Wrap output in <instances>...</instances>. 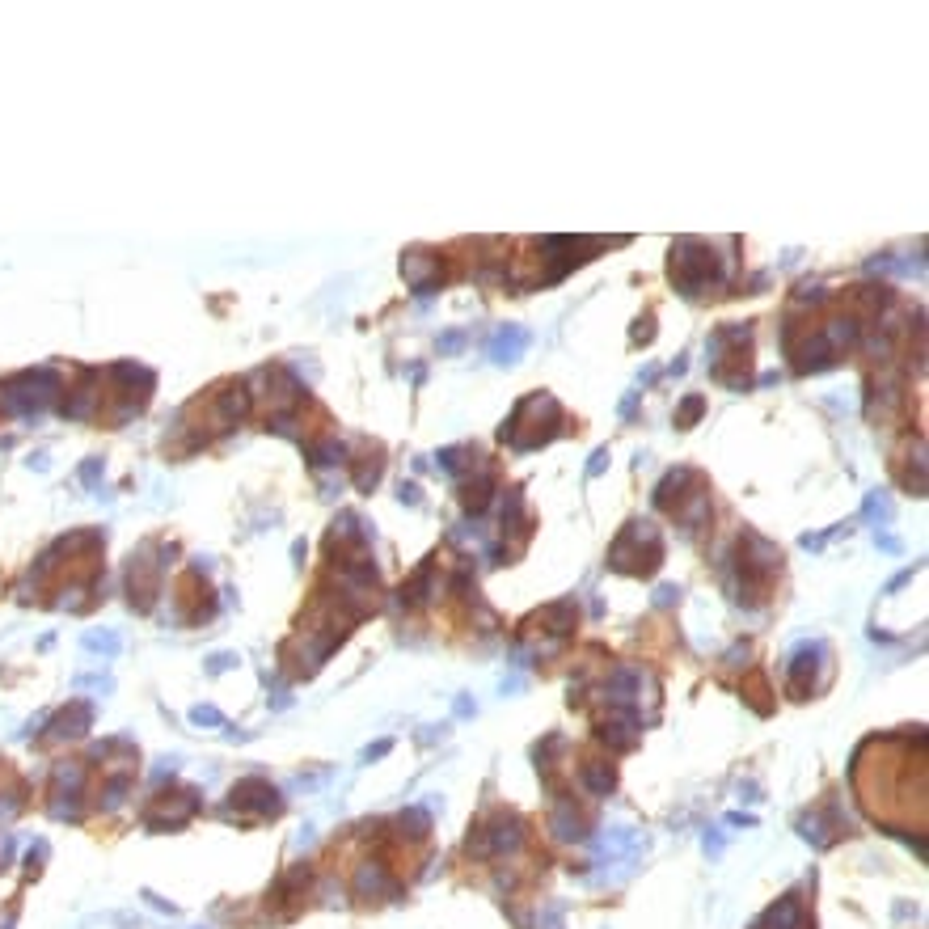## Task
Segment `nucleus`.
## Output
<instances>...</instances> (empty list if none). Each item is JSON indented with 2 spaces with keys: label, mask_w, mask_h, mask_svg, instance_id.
Masks as SVG:
<instances>
[{
  "label": "nucleus",
  "mask_w": 929,
  "mask_h": 929,
  "mask_svg": "<svg viewBox=\"0 0 929 929\" xmlns=\"http://www.w3.org/2000/svg\"><path fill=\"white\" fill-rule=\"evenodd\" d=\"M562 427V410L558 402L549 393H533L528 402L516 406V414H511V423L503 427V440H511L516 448H541L549 444L558 435Z\"/></svg>",
  "instance_id": "nucleus-1"
},
{
  "label": "nucleus",
  "mask_w": 929,
  "mask_h": 929,
  "mask_svg": "<svg viewBox=\"0 0 929 929\" xmlns=\"http://www.w3.org/2000/svg\"><path fill=\"white\" fill-rule=\"evenodd\" d=\"M663 562V541L651 524H630L609 549V566L621 575H655Z\"/></svg>",
  "instance_id": "nucleus-2"
},
{
  "label": "nucleus",
  "mask_w": 929,
  "mask_h": 929,
  "mask_svg": "<svg viewBox=\"0 0 929 929\" xmlns=\"http://www.w3.org/2000/svg\"><path fill=\"white\" fill-rule=\"evenodd\" d=\"M714 279H718V262H714L710 245H701L693 237L672 245V283H676L680 292L697 296V292H706Z\"/></svg>",
  "instance_id": "nucleus-3"
},
{
  "label": "nucleus",
  "mask_w": 929,
  "mask_h": 929,
  "mask_svg": "<svg viewBox=\"0 0 929 929\" xmlns=\"http://www.w3.org/2000/svg\"><path fill=\"white\" fill-rule=\"evenodd\" d=\"M520 841H524V820H516V815H490V820L473 828L465 849L473 858H499V853L520 849Z\"/></svg>",
  "instance_id": "nucleus-4"
},
{
  "label": "nucleus",
  "mask_w": 929,
  "mask_h": 929,
  "mask_svg": "<svg viewBox=\"0 0 929 929\" xmlns=\"http://www.w3.org/2000/svg\"><path fill=\"white\" fill-rule=\"evenodd\" d=\"M60 389V376L39 368V372H26V376H13L5 385V406L13 414H30V410H43L51 402V393Z\"/></svg>",
  "instance_id": "nucleus-5"
},
{
  "label": "nucleus",
  "mask_w": 929,
  "mask_h": 929,
  "mask_svg": "<svg viewBox=\"0 0 929 929\" xmlns=\"http://www.w3.org/2000/svg\"><path fill=\"white\" fill-rule=\"evenodd\" d=\"M199 811V794L195 790H174V794H157L153 807L144 811V828H178Z\"/></svg>",
  "instance_id": "nucleus-6"
},
{
  "label": "nucleus",
  "mask_w": 929,
  "mask_h": 929,
  "mask_svg": "<svg viewBox=\"0 0 929 929\" xmlns=\"http://www.w3.org/2000/svg\"><path fill=\"white\" fill-rule=\"evenodd\" d=\"M229 799H233L237 807H250L254 815H275V811L283 807V803H279V790H275L271 782H262V777H245V782H237Z\"/></svg>",
  "instance_id": "nucleus-7"
},
{
  "label": "nucleus",
  "mask_w": 929,
  "mask_h": 929,
  "mask_svg": "<svg viewBox=\"0 0 929 929\" xmlns=\"http://www.w3.org/2000/svg\"><path fill=\"white\" fill-rule=\"evenodd\" d=\"M355 896L359 900H385V896H397V883L389 879V870L381 862H359V870H355Z\"/></svg>",
  "instance_id": "nucleus-8"
},
{
  "label": "nucleus",
  "mask_w": 929,
  "mask_h": 929,
  "mask_svg": "<svg viewBox=\"0 0 929 929\" xmlns=\"http://www.w3.org/2000/svg\"><path fill=\"white\" fill-rule=\"evenodd\" d=\"M89 723H93V706L89 701H72L68 710L51 718V739H77L89 731Z\"/></svg>",
  "instance_id": "nucleus-9"
},
{
  "label": "nucleus",
  "mask_w": 929,
  "mask_h": 929,
  "mask_svg": "<svg viewBox=\"0 0 929 929\" xmlns=\"http://www.w3.org/2000/svg\"><path fill=\"white\" fill-rule=\"evenodd\" d=\"M756 929H807V913H803V900L799 896H786V900H777L765 921L756 925Z\"/></svg>",
  "instance_id": "nucleus-10"
},
{
  "label": "nucleus",
  "mask_w": 929,
  "mask_h": 929,
  "mask_svg": "<svg viewBox=\"0 0 929 929\" xmlns=\"http://www.w3.org/2000/svg\"><path fill=\"white\" fill-rule=\"evenodd\" d=\"M583 815L575 811V803L571 799H558L554 803V815H549V832H554L558 841H579L583 837Z\"/></svg>",
  "instance_id": "nucleus-11"
},
{
  "label": "nucleus",
  "mask_w": 929,
  "mask_h": 929,
  "mask_svg": "<svg viewBox=\"0 0 929 929\" xmlns=\"http://www.w3.org/2000/svg\"><path fill=\"white\" fill-rule=\"evenodd\" d=\"M524 347H528V334L524 330H499L495 338H490V359H499V364H516V359L524 355Z\"/></svg>",
  "instance_id": "nucleus-12"
},
{
  "label": "nucleus",
  "mask_w": 929,
  "mask_h": 929,
  "mask_svg": "<svg viewBox=\"0 0 929 929\" xmlns=\"http://www.w3.org/2000/svg\"><path fill=\"white\" fill-rule=\"evenodd\" d=\"M579 782H583L587 794H609L617 786V773L604 761H587V765H579Z\"/></svg>",
  "instance_id": "nucleus-13"
},
{
  "label": "nucleus",
  "mask_w": 929,
  "mask_h": 929,
  "mask_svg": "<svg viewBox=\"0 0 929 929\" xmlns=\"http://www.w3.org/2000/svg\"><path fill=\"white\" fill-rule=\"evenodd\" d=\"M490 495H495V473L490 469H482L478 473V482H465V495H461V503H465V511H486L490 507Z\"/></svg>",
  "instance_id": "nucleus-14"
},
{
  "label": "nucleus",
  "mask_w": 929,
  "mask_h": 929,
  "mask_svg": "<svg viewBox=\"0 0 929 929\" xmlns=\"http://www.w3.org/2000/svg\"><path fill=\"white\" fill-rule=\"evenodd\" d=\"M397 828H402V832H397V837L423 841L427 832H431V815H427L423 807H410V811H402V815H397Z\"/></svg>",
  "instance_id": "nucleus-15"
},
{
  "label": "nucleus",
  "mask_w": 929,
  "mask_h": 929,
  "mask_svg": "<svg viewBox=\"0 0 929 929\" xmlns=\"http://www.w3.org/2000/svg\"><path fill=\"white\" fill-rule=\"evenodd\" d=\"M309 457H313L317 469H334V465H347V448L338 440H321V444L309 448Z\"/></svg>",
  "instance_id": "nucleus-16"
},
{
  "label": "nucleus",
  "mask_w": 929,
  "mask_h": 929,
  "mask_svg": "<svg viewBox=\"0 0 929 929\" xmlns=\"http://www.w3.org/2000/svg\"><path fill=\"white\" fill-rule=\"evenodd\" d=\"M376 482H381V452L364 457V465L355 469V486H359V490H372Z\"/></svg>",
  "instance_id": "nucleus-17"
},
{
  "label": "nucleus",
  "mask_w": 929,
  "mask_h": 929,
  "mask_svg": "<svg viewBox=\"0 0 929 929\" xmlns=\"http://www.w3.org/2000/svg\"><path fill=\"white\" fill-rule=\"evenodd\" d=\"M465 457H473V448H444V452H440V465H444L448 473H461V469H465Z\"/></svg>",
  "instance_id": "nucleus-18"
},
{
  "label": "nucleus",
  "mask_w": 929,
  "mask_h": 929,
  "mask_svg": "<svg viewBox=\"0 0 929 929\" xmlns=\"http://www.w3.org/2000/svg\"><path fill=\"white\" fill-rule=\"evenodd\" d=\"M85 642H89V651H106V655L119 651V638H115V634H89Z\"/></svg>",
  "instance_id": "nucleus-19"
},
{
  "label": "nucleus",
  "mask_w": 929,
  "mask_h": 929,
  "mask_svg": "<svg viewBox=\"0 0 929 929\" xmlns=\"http://www.w3.org/2000/svg\"><path fill=\"white\" fill-rule=\"evenodd\" d=\"M191 718H195L199 727H220V710H212V706H195Z\"/></svg>",
  "instance_id": "nucleus-20"
},
{
  "label": "nucleus",
  "mask_w": 929,
  "mask_h": 929,
  "mask_svg": "<svg viewBox=\"0 0 929 929\" xmlns=\"http://www.w3.org/2000/svg\"><path fill=\"white\" fill-rule=\"evenodd\" d=\"M697 414H701V397H693V402L685 406V414H680V427H685V423H693Z\"/></svg>",
  "instance_id": "nucleus-21"
},
{
  "label": "nucleus",
  "mask_w": 929,
  "mask_h": 929,
  "mask_svg": "<svg viewBox=\"0 0 929 929\" xmlns=\"http://www.w3.org/2000/svg\"><path fill=\"white\" fill-rule=\"evenodd\" d=\"M604 461H609V452H596L592 465H587V473H600V469H604Z\"/></svg>",
  "instance_id": "nucleus-22"
}]
</instances>
